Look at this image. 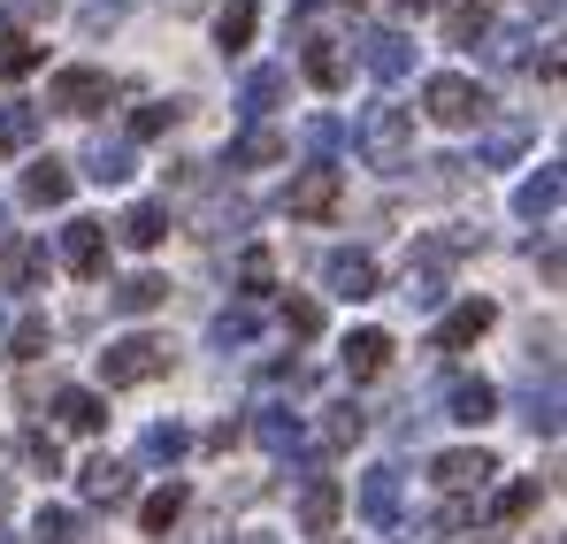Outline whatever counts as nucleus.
I'll return each instance as SVG.
<instances>
[{"instance_id": "obj_1", "label": "nucleus", "mask_w": 567, "mask_h": 544, "mask_svg": "<svg viewBox=\"0 0 567 544\" xmlns=\"http://www.w3.org/2000/svg\"><path fill=\"white\" fill-rule=\"evenodd\" d=\"M353 146H361V162H369V170L399 177V170L414 162V115H406V107H391V100H369V107H361V123H353Z\"/></svg>"}, {"instance_id": "obj_2", "label": "nucleus", "mask_w": 567, "mask_h": 544, "mask_svg": "<svg viewBox=\"0 0 567 544\" xmlns=\"http://www.w3.org/2000/svg\"><path fill=\"white\" fill-rule=\"evenodd\" d=\"M422 115L445 123V131H475V123L491 115V92L475 85V78H461V70H437V78L422 85Z\"/></svg>"}, {"instance_id": "obj_3", "label": "nucleus", "mask_w": 567, "mask_h": 544, "mask_svg": "<svg viewBox=\"0 0 567 544\" xmlns=\"http://www.w3.org/2000/svg\"><path fill=\"white\" fill-rule=\"evenodd\" d=\"M154 376H169V346L146 338V330H131V338H115L100 353V383L107 391H131V383H154Z\"/></svg>"}, {"instance_id": "obj_4", "label": "nucleus", "mask_w": 567, "mask_h": 544, "mask_svg": "<svg viewBox=\"0 0 567 544\" xmlns=\"http://www.w3.org/2000/svg\"><path fill=\"white\" fill-rule=\"evenodd\" d=\"M338 199H346V177L322 162V170H299V177H291L284 215H291V223H330V215H338Z\"/></svg>"}, {"instance_id": "obj_5", "label": "nucleus", "mask_w": 567, "mask_h": 544, "mask_svg": "<svg viewBox=\"0 0 567 544\" xmlns=\"http://www.w3.org/2000/svg\"><path fill=\"white\" fill-rule=\"evenodd\" d=\"M107 100H115V78H107V70H54V78H47V107H54V115H93Z\"/></svg>"}, {"instance_id": "obj_6", "label": "nucleus", "mask_w": 567, "mask_h": 544, "mask_svg": "<svg viewBox=\"0 0 567 544\" xmlns=\"http://www.w3.org/2000/svg\"><path fill=\"white\" fill-rule=\"evenodd\" d=\"M62 269L70 276L107 269V223H93V215H70V223H62Z\"/></svg>"}, {"instance_id": "obj_7", "label": "nucleus", "mask_w": 567, "mask_h": 544, "mask_svg": "<svg viewBox=\"0 0 567 544\" xmlns=\"http://www.w3.org/2000/svg\"><path fill=\"white\" fill-rule=\"evenodd\" d=\"M430 475H437V491H453V499H461V491H483V483L498 475V460L483 453V445H453V453L430 460Z\"/></svg>"}, {"instance_id": "obj_8", "label": "nucleus", "mask_w": 567, "mask_h": 544, "mask_svg": "<svg viewBox=\"0 0 567 544\" xmlns=\"http://www.w3.org/2000/svg\"><path fill=\"white\" fill-rule=\"evenodd\" d=\"M338 514H346V483H338V475H307V491H299V530H307V537H330Z\"/></svg>"}, {"instance_id": "obj_9", "label": "nucleus", "mask_w": 567, "mask_h": 544, "mask_svg": "<svg viewBox=\"0 0 567 544\" xmlns=\"http://www.w3.org/2000/svg\"><path fill=\"white\" fill-rule=\"evenodd\" d=\"M322 284L338 291V299H377V261L369 254H353V246H338V254H322Z\"/></svg>"}, {"instance_id": "obj_10", "label": "nucleus", "mask_w": 567, "mask_h": 544, "mask_svg": "<svg viewBox=\"0 0 567 544\" xmlns=\"http://www.w3.org/2000/svg\"><path fill=\"white\" fill-rule=\"evenodd\" d=\"M361 62L377 85H399L414 70V47H406V31H361Z\"/></svg>"}, {"instance_id": "obj_11", "label": "nucleus", "mask_w": 567, "mask_h": 544, "mask_svg": "<svg viewBox=\"0 0 567 544\" xmlns=\"http://www.w3.org/2000/svg\"><path fill=\"white\" fill-rule=\"evenodd\" d=\"M47 284V246L39 238H8L0 246V291H39Z\"/></svg>"}, {"instance_id": "obj_12", "label": "nucleus", "mask_w": 567, "mask_h": 544, "mask_svg": "<svg viewBox=\"0 0 567 544\" xmlns=\"http://www.w3.org/2000/svg\"><path fill=\"white\" fill-rule=\"evenodd\" d=\"M445 414L468 422V430H483V422L498 414V391H491L483 376H445Z\"/></svg>"}, {"instance_id": "obj_13", "label": "nucleus", "mask_w": 567, "mask_h": 544, "mask_svg": "<svg viewBox=\"0 0 567 544\" xmlns=\"http://www.w3.org/2000/svg\"><path fill=\"white\" fill-rule=\"evenodd\" d=\"M269 162H284V131H269V123H246L223 146V170H269Z\"/></svg>"}, {"instance_id": "obj_14", "label": "nucleus", "mask_w": 567, "mask_h": 544, "mask_svg": "<svg viewBox=\"0 0 567 544\" xmlns=\"http://www.w3.org/2000/svg\"><path fill=\"white\" fill-rule=\"evenodd\" d=\"M491 322H498V307H491V299H461V307L437 322V353H461V346H475Z\"/></svg>"}, {"instance_id": "obj_15", "label": "nucleus", "mask_w": 567, "mask_h": 544, "mask_svg": "<svg viewBox=\"0 0 567 544\" xmlns=\"http://www.w3.org/2000/svg\"><path fill=\"white\" fill-rule=\"evenodd\" d=\"M338 361H346V376H353V383H369V376H383V368H391V338H383V330H346Z\"/></svg>"}, {"instance_id": "obj_16", "label": "nucleus", "mask_w": 567, "mask_h": 544, "mask_svg": "<svg viewBox=\"0 0 567 544\" xmlns=\"http://www.w3.org/2000/svg\"><path fill=\"white\" fill-rule=\"evenodd\" d=\"M522 422H529L537 438H560V376H553V368H545V383H537V376L522 383Z\"/></svg>"}, {"instance_id": "obj_17", "label": "nucleus", "mask_w": 567, "mask_h": 544, "mask_svg": "<svg viewBox=\"0 0 567 544\" xmlns=\"http://www.w3.org/2000/svg\"><path fill=\"white\" fill-rule=\"evenodd\" d=\"M361 522L369 530H391L399 522V468H369L361 475Z\"/></svg>"}, {"instance_id": "obj_18", "label": "nucleus", "mask_w": 567, "mask_h": 544, "mask_svg": "<svg viewBox=\"0 0 567 544\" xmlns=\"http://www.w3.org/2000/svg\"><path fill=\"white\" fill-rule=\"evenodd\" d=\"M254 438H261V445H269L277 460L307 453V422H299L291 407H261V414H254Z\"/></svg>"}, {"instance_id": "obj_19", "label": "nucleus", "mask_w": 567, "mask_h": 544, "mask_svg": "<svg viewBox=\"0 0 567 544\" xmlns=\"http://www.w3.org/2000/svg\"><path fill=\"white\" fill-rule=\"evenodd\" d=\"M16 192H23V207H62V199H70V162H54V154H47V162H31Z\"/></svg>"}, {"instance_id": "obj_20", "label": "nucleus", "mask_w": 567, "mask_h": 544, "mask_svg": "<svg viewBox=\"0 0 567 544\" xmlns=\"http://www.w3.org/2000/svg\"><path fill=\"white\" fill-rule=\"evenodd\" d=\"M115 238H123V246H138V254H154V246L169 238V207H162V199H138V207L115 223Z\"/></svg>"}, {"instance_id": "obj_21", "label": "nucleus", "mask_w": 567, "mask_h": 544, "mask_svg": "<svg viewBox=\"0 0 567 544\" xmlns=\"http://www.w3.org/2000/svg\"><path fill=\"white\" fill-rule=\"evenodd\" d=\"M78 491H85V499H93V506H123V499H131V468H123V460H85V475H78Z\"/></svg>"}, {"instance_id": "obj_22", "label": "nucleus", "mask_w": 567, "mask_h": 544, "mask_svg": "<svg viewBox=\"0 0 567 544\" xmlns=\"http://www.w3.org/2000/svg\"><path fill=\"white\" fill-rule=\"evenodd\" d=\"M299 78H307L315 92H338V85H346V54H338V39H322V31H315V39H307V54H299Z\"/></svg>"}, {"instance_id": "obj_23", "label": "nucleus", "mask_w": 567, "mask_h": 544, "mask_svg": "<svg viewBox=\"0 0 567 544\" xmlns=\"http://www.w3.org/2000/svg\"><path fill=\"white\" fill-rule=\"evenodd\" d=\"M54 414H62V430L93 438L100 422H107V399H100V391H85V383H70V391H54Z\"/></svg>"}, {"instance_id": "obj_24", "label": "nucleus", "mask_w": 567, "mask_h": 544, "mask_svg": "<svg viewBox=\"0 0 567 544\" xmlns=\"http://www.w3.org/2000/svg\"><path fill=\"white\" fill-rule=\"evenodd\" d=\"M254 338H261V315H254V307H223V315L207 322V346H215V353H246Z\"/></svg>"}, {"instance_id": "obj_25", "label": "nucleus", "mask_w": 567, "mask_h": 544, "mask_svg": "<svg viewBox=\"0 0 567 544\" xmlns=\"http://www.w3.org/2000/svg\"><path fill=\"white\" fill-rule=\"evenodd\" d=\"M284 92H291V70H277V62H269V70H254V78L238 85V107H246V115L261 123L269 107H284Z\"/></svg>"}, {"instance_id": "obj_26", "label": "nucleus", "mask_w": 567, "mask_h": 544, "mask_svg": "<svg viewBox=\"0 0 567 544\" xmlns=\"http://www.w3.org/2000/svg\"><path fill=\"white\" fill-rule=\"evenodd\" d=\"M107 299H115V315H154V307L169 299V284H162L154 269H138V276H123V284H115Z\"/></svg>"}, {"instance_id": "obj_27", "label": "nucleus", "mask_w": 567, "mask_h": 544, "mask_svg": "<svg viewBox=\"0 0 567 544\" xmlns=\"http://www.w3.org/2000/svg\"><path fill=\"white\" fill-rule=\"evenodd\" d=\"M185 453H192V430H185V422H154V430L138 438V460H146V468H177Z\"/></svg>"}, {"instance_id": "obj_28", "label": "nucleus", "mask_w": 567, "mask_h": 544, "mask_svg": "<svg viewBox=\"0 0 567 544\" xmlns=\"http://www.w3.org/2000/svg\"><path fill=\"white\" fill-rule=\"evenodd\" d=\"M560 207V170H537V177H522V192H514V215L522 223H545Z\"/></svg>"}, {"instance_id": "obj_29", "label": "nucleus", "mask_w": 567, "mask_h": 544, "mask_svg": "<svg viewBox=\"0 0 567 544\" xmlns=\"http://www.w3.org/2000/svg\"><path fill=\"white\" fill-rule=\"evenodd\" d=\"M254 23H261V8H254V0H230V8L215 16V47H223V54H246V47H254Z\"/></svg>"}, {"instance_id": "obj_30", "label": "nucleus", "mask_w": 567, "mask_h": 544, "mask_svg": "<svg viewBox=\"0 0 567 544\" xmlns=\"http://www.w3.org/2000/svg\"><path fill=\"white\" fill-rule=\"evenodd\" d=\"M39 138V107L31 100H0V154H23Z\"/></svg>"}, {"instance_id": "obj_31", "label": "nucleus", "mask_w": 567, "mask_h": 544, "mask_svg": "<svg viewBox=\"0 0 567 544\" xmlns=\"http://www.w3.org/2000/svg\"><path fill=\"white\" fill-rule=\"evenodd\" d=\"M185 506H192V491H185V483H162V491H154V499L138 506V530H146V537H162V530H169V522H177Z\"/></svg>"}, {"instance_id": "obj_32", "label": "nucleus", "mask_w": 567, "mask_h": 544, "mask_svg": "<svg viewBox=\"0 0 567 544\" xmlns=\"http://www.w3.org/2000/svg\"><path fill=\"white\" fill-rule=\"evenodd\" d=\"M31 537L39 544H78L85 537V514H78V506H39V514H31Z\"/></svg>"}, {"instance_id": "obj_33", "label": "nucleus", "mask_w": 567, "mask_h": 544, "mask_svg": "<svg viewBox=\"0 0 567 544\" xmlns=\"http://www.w3.org/2000/svg\"><path fill=\"white\" fill-rule=\"evenodd\" d=\"M522 146H529V123H498V131H491V138L475 146V170H506V162H514Z\"/></svg>"}, {"instance_id": "obj_34", "label": "nucleus", "mask_w": 567, "mask_h": 544, "mask_svg": "<svg viewBox=\"0 0 567 544\" xmlns=\"http://www.w3.org/2000/svg\"><path fill=\"white\" fill-rule=\"evenodd\" d=\"M8 453L23 460V468H39V475H62V445H54L47 430H23V438H16Z\"/></svg>"}, {"instance_id": "obj_35", "label": "nucleus", "mask_w": 567, "mask_h": 544, "mask_svg": "<svg viewBox=\"0 0 567 544\" xmlns=\"http://www.w3.org/2000/svg\"><path fill=\"white\" fill-rule=\"evenodd\" d=\"M85 177L93 184H131V146H107V138H100L93 154H85Z\"/></svg>"}, {"instance_id": "obj_36", "label": "nucleus", "mask_w": 567, "mask_h": 544, "mask_svg": "<svg viewBox=\"0 0 567 544\" xmlns=\"http://www.w3.org/2000/svg\"><path fill=\"white\" fill-rule=\"evenodd\" d=\"M47 346H54V330H47V315H23V322L8 330V353H16V361H39Z\"/></svg>"}, {"instance_id": "obj_37", "label": "nucleus", "mask_w": 567, "mask_h": 544, "mask_svg": "<svg viewBox=\"0 0 567 544\" xmlns=\"http://www.w3.org/2000/svg\"><path fill=\"white\" fill-rule=\"evenodd\" d=\"M47 62V47L39 39H0V78H31Z\"/></svg>"}, {"instance_id": "obj_38", "label": "nucleus", "mask_w": 567, "mask_h": 544, "mask_svg": "<svg viewBox=\"0 0 567 544\" xmlns=\"http://www.w3.org/2000/svg\"><path fill=\"white\" fill-rule=\"evenodd\" d=\"M177 115H185V107H177V100H146V107H138V115H131V138H162V131H169V123H177Z\"/></svg>"}, {"instance_id": "obj_39", "label": "nucleus", "mask_w": 567, "mask_h": 544, "mask_svg": "<svg viewBox=\"0 0 567 544\" xmlns=\"http://www.w3.org/2000/svg\"><path fill=\"white\" fill-rule=\"evenodd\" d=\"M284 330H291L299 346H315V338H322V307H315V299H284Z\"/></svg>"}, {"instance_id": "obj_40", "label": "nucleus", "mask_w": 567, "mask_h": 544, "mask_svg": "<svg viewBox=\"0 0 567 544\" xmlns=\"http://www.w3.org/2000/svg\"><path fill=\"white\" fill-rule=\"evenodd\" d=\"M529 506H537V483H529V475H522V483H506V491H498V499H491V522H522V514H529Z\"/></svg>"}, {"instance_id": "obj_41", "label": "nucleus", "mask_w": 567, "mask_h": 544, "mask_svg": "<svg viewBox=\"0 0 567 544\" xmlns=\"http://www.w3.org/2000/svg\"><path fill=\"white\" fill-rule=\"evenodd\" d=\"M238 284H246V291H269V284H277V261H269V246H246V254H238Z\"/></svg>"}, {"instance_id": "obj_42", "label": "nucleus", "mask_w": 567, "mask_h": 544, "mask_svg": "<svg viewBox=\"0 0 567 544\" xmlns=\"http://www.w3.org/2000/svg\"><path fill=\"white\" fill-rule=\"evenodd\" d=\"M322 430H330V445H353V438H361V430H369V414H361V407H353V399H338V407H330V422H322Z\"/></svg>"}, {"instance_id": "obj_43", "label": "nucleus", "mask_w": 567, "mask_h": 544, "mask_svg": "<svg viewBox=\"0 0 567 544\" xmlns=\"http://www.w3.org/2000/svg\"><path fill=\"white\" fill-rule=\"evenodd\" d=\"M399 299H406V307H437V299H445V276L437 269H406V291H399Z\"/></svg>"}, {"instance_id": "obj_44", "label": "nucleus", "mask_w": 567, "mask_h": 544, "mask_svg": "<svg viewBox=\"0 0 567 544\" xmlns=\"http://www.w3.org/2000/svg\"><path fill=\"white\" fill-rule=\"evenodd\" d=\"M475 39H491V8L475 0V8H453V47H475Z\"/></svg>"}, {"instance_id": "obj_45", "label": "nucleus", "mask_w": 567, "mask_h": 544, "mask_svg": "<svg viewBox=\"0 0 567 544\" xmlns=\"http://www.w3.org/2000/svg\"><path fill=\"white\" fill-rule=\"evenodd\" d=\"M307 146H315V154H338V146H346V123H338V115H315V123H307Z\"/></svg>"}, {"instance_id": "obj_46", "label": "nucleus", "mask_w": 567, "mask_h": 544, "mask_svg": "<svg viewBox=\"0 0 567 544\" xmlns=\"http://www.w3.org/2000/svg\"><path fill=\"white\" fill-rule=\"evenodd\" d=\"M115 23H123V0H93L85 8V31H115Z\"/></svg>"}, {"instance_id": "obj_47", "label": "nucleus", "mask_w": 567, "mask_h": 544, "mask_svg": "<svg viewBox=\"0 0 567 544\" xmlns=\"http://www.w3.org/2000/svg\"><path fill=\"white\" fill-rule=\"evenodd\" d=\"M437 8H453V0H399V16L414 23V16H437Z\"/></svg>"}, {"instance_id": "obj_48", "label": "nucleus", "mask_w": 567, "mask_h": 544, "mask_svg": "<svg viewBox=\"0 0 567 544\" xmlns=\"http://www.w3.org/2000/svg\"><path fill=\"white\" fill-rule=\"evenodd\" d=\"M238 544H284V537H269V530H246V537H238Z\"/></svg>"}, {"instance_id": "obj_49", "label": "nucleus", "mask_w": 567, "mask_h": 544, "mask_svg": "<svg viewBox=\"0 0 567 544\" xmlns=\"http://www.w3.org/2000/svg\"><path fill=\"white\" fill-rule=\"evenodd\" d=\"M23 8H31V16H39V8H54V0H23Z\"/></svg>"}, {"instance_id": "obj_50", "label": "nucleus", "mask_w": 567, "mask_h": 544, "mask_svg": "<svg viewBox=\"0 0 567 544\" xmlns=\"http://www.w3.org/2000/svg\"><path fill=\"white\" fill-rule=\"evenodd\" d=\"M169 8H199V0H169Z\"/></svg>"}, {"instance_id": "obj_51", "label": "nucleus", "mask_w": 567, "mask_h": 544, "mask_svg": "<svg viewBox=\"0 0 567 544\" xmlns=\"http://www.w3.org/2000/svg\"><path fill=\"white\" fill-rule=\"evenodd\" d=\"M346 8H361V0H346Z\"/></svg>"}, {"instance_id": "obj_52", "label": "nucleus", "mask_w": 567, "mask_h": 544, "mask_svg": "<svg viewBox=\"0 0 567 544\" xmlns=\"http://www.w3.org/2000/svg\"><path fill=\"white\" fill-rule=\"evenodd\" d=\"M0 338H8V322H0Z\"/></svg>"}, {"instance_id": "obj_53", "label": "nucleus", "mask_w": 567, "mask_h": 544, "mask_svg": "<svg viewBox=\"0 0 567 544\" xmlns=\"http://www.w3.org/2000/svg\"><path fill=\"white\" fill-rule=\"evenodd\" d=\"M0 544H16V537H0Z\"/></svg>"}]
</instances>
